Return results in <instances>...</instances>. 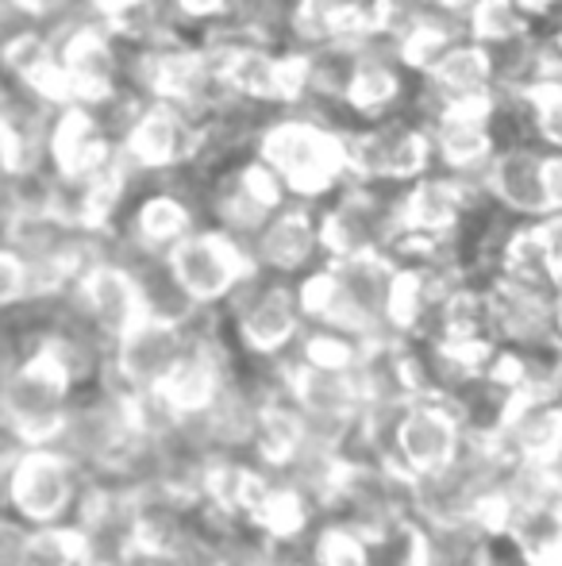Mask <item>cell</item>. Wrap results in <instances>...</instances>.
Returning <instances> with one entry per match:
<instances>
[{
	"label": "cell",
	"mask_w": 562,
	"mask_h": 566,
	"mask_svg": "<svg viewBox=\"0 0 562 566\" xmlns=\"http://www.w3.org/2000/svg\"><path fill=\"white\" fill-rule=\"evenodd\" d=\"M255 158L282 178L289 201L320 205L347 186L343 127L308 113L271 116L255 139Z\"/></svg>",
	"instance_id": "obj_1"
},
{
	"label": "cell",
	"mask_w": 562,
	"mask_h": 566,
	"mask_svg": "<svg viewBox=\"0 0 562 566\" xmlns=\"http://www.w3.org/2000/svg\"><path fill=\"white\" fill-rule=\"evenodd\" d=\"M227 316L240 336L243 350L255 358H282L305 336V308H300L297 285L271 277L263 270L247 277L227 297Z\"/></svg>",
	"instance_id": "obj_2"
},
{
	"label": "cell",
	"mask_w": 562,
	"mask_h": 566,
	"mask_svg": "<svg viewBox=\"0 0 562 566\" xmlns=\"http://www.w3.org/2000/svg\"><path fill=\"white\" fill-rule=\"evenodd\" d=\"M54 59L66 70L74 105L100 108L128 85V59L120 54V39L100 28L89 12H77L51 28Z\"/></svg>",
	"instance_id": "obj_3"
},
{
	"label": "cell",
	"mask_w": 562,
	"mask_h": 566,
	"mask_svg": "<svg viewBox=\"0 0 562 566\" xmlns=\"http://www.w3.org/2000/svg\"><path fill=\"white\" fill-rule=\"evenodd\" d=\"M170 277L197 308L227 305L235 290L255 274V259L243 243L216 228H197L166 254Z\"/></svg>",
	"instance_id": "obj_4"
},
{
	"label": "cell",
	"mask_w": 562,
	"mask_h": 566,
	"mask_svg": "<svg viewBox=\"0 0 562 566\" xmlns=\"http://www.w3.org/2000/svg\"><path fill=\"white\" fill-rule=\"evenodd\" d=\"M70 405H74V386L39 350L0 374V417L31 448H46L59 436Z\"/></svg>",
	"instance_id": "obj_5"
},
{
	"label": "cell",
	"mask_w": 562,
	"mask_h": 566,
	"mask_svg": "<svg viewBox=\"0 0 562 566\" xmlns=\"http://www.w3.org/2000/svg\"><path fill=\"white\" fill-rule=\"evenodd\" d=\"M85 485H89V478L54 448L23 451V459L4 474L8 509L23 524H35V528L62 524L66 516L74 521Z\"/></svg>",
	"instance_id": "obj_6"
},
{
	"label": "cell",
	"mask_w": 562,
	"mask_h": 566,
	"mask_svg": "<svg viewBox=\"0 0 562 566\" xmlns=\"http://www.w3.org/2000/svg\"><path fill=\"white\" fill-rule=\"evenodd\" d=\"M466 443V424L450 401L439 397H413L401 409L390 443V467L405 478L432 474L458 459Z\"/></svg>",
	"instance_id": "obj_7"
},
{
	"label": "cell",
	"mask_w": 562,
	"mask_h": 566,
	"mask_svg": "<svg viewBox=\"0 0 562 566\" xmlns=\"http://www.w3.org/2000/svg\"><path fill=\"white\" fill-rule=\"evenodd\" d=\"M185 355H189V336L181 332V324H166L147 316L128 336L113 343V358H108V370L100 378V386L120 397L155 394V389L166 386V378L178 370V363Z\"/></svg>",
	"instance_id": "obj_8"
},
{
	"label": "cell",
	"mask_w": 562,
	"mask_h": 566,
	"mask_svg": "<svg viewBox=\"0 0 562 566\" xmlns=\"http://www.w3.org/2000/svg\"><path fill=\"white\" fill-rule=\"evenodd\" d=\"M197 150H201V124L178 108L150 101L120 139L116 155L139 178H158V174H178L193 166Z\"/></svg>",
	"instance_id": "obj_9"
},
{
	"label": "cell",
	"mask_w": 562,
	"mask_h": 566,
	"mask_svg": "<svg viewBox=\"0 0 562 566\" xmlns=\"http://www.w3.org/2000/svg\"><path fill=\"white\" fill-rule=\"evenodd\" d=\"M543 155L540 143H501L494 163L486 166V197L494 209L512 217L517 224H540L555 217L543 189Z\"/></svg>",
	"instance_id": "obj_10"
},
{
	"label": "cell",
	"mask_w": 562,
	"mask_h": 566,
	"mask_svg": "<svg viewBox=\"0 0 562 566\" xmlns=\"http://www.w3.org/2000/svg\"><path fill=\"white\" fill-rule=\"evenodd\" d=\"M486 297H489V324H494L497 343H509L520 355L559 350L555 308H551L555 293L517 285V282H509V277H489Z\"/></svg>",
	"instance_id": "obj_11"
},
{
	"label": "cell",
	"mask_w": 562,
	"mask_h": 566,
	"mask_svg": "<svg viewBox=\"0 0 562 566\" xmlns=\"http://www.w3.org/2000/svg\"><path fill=\"white\" fill-rule=\"evenodd\" d=\"M120 143L105 132L97 113L85 105H66L54 113L51 139H46V166L54 178L89 181L116 163Z\"/></svg>",
	"instance_id": "obj_12"
},
{
	"label": "cell",
	"mask_w": 562,
	"mask_h": 566,
	"mask_svg": "<svg viewBox=\"0 0 562 566\" xmlns=\"http://www.w3.org/2000/svg\"><path fill=\"white\" fill-rule=\"evenodd\" d=\"M70 293H74L77 308L89 316V324L108 343L124 339L136 324L147 321V305H142V290L136 274L113 259L85 270Z\"/></svg>",
	"instance_id": "obj_13"
},
{
	"label": "cell",
	"mask_w": 562,
	"mask_h": 566,
	"mask_svg": "<svg viewBox=\"0 0 562 566\" xmlns=\"http://www.w3.org/2000/svg\"><path fill=\"white\" fill-rule=\"evenodd\" d=\"M409 101V70L397 62V51L385 43H374L359 54L351 70V82L343 90V108L354 124H382V119L401 116Z\"/></svg>",
	"instance_id": "obj_14"
},
{
	"label": "cell",
	"mask_w": 562,
	"mask_h": 566,
	"mask_svg": "<svg viewBox=\"0 0 562 566\" xmlns=\"http://www.w3.org/2000/svg\"><path fill=\"white\" fill-rule=\"evenodd\" d=\"M251 259L271 277L308 274V266H312L316 259H324L320 212H316L312 205L289 201L285 209L274 212V217L266 220V228L255 235Z\"/></svg>",
	"instance_id": "obj_15"
},
{
	"label": "cell",
	"mask_w": 562,
	"mask_h": 566,
	"mask_svg": "<svg viewBox=\"0 0 562 566\" xmlns=\"http://www.w3.org/2000/svg\"><path fill=\"white\" fill-rule=\"evenodd\" d=\"M494 440L509 459L548 467L562 448V397L517 394L505 409Z\"/></svg>",
	"instance_id": "obj_16"
},
{
	"label": "cell",
	"mask_w": 562,
	"mask_h": 566,
	"mask_svg": "<svg viewBox=\"0 0 562 566\" xmlns=\"http://www.w3.org/2000/svg\"><path fill=\"white\" fill-rule=\"evenodd\" d=\"M113 231H120L124 239H131V243L142 247L147 254L166 259L189 231H197V205L185 189L155 186L150 193L136 197L131 217L124 220V228H113Z\"/></svg>",
	"instance_id": "obj_17"
},
{
	"label": "cell",
	"mask_w": 562,
	"mask_h": 566,
	"mask_svg": "<svg viewBox=\"0 0 562 566\" xmlns=\"http://www.w3.org/2000/svg\"><path fill=\"white\" fill-rule=\"evenodd\" d=\"M532 23L528 15L517 8V0H474L466 8V39L486 51H497V46H509L517 39L532 35Z\"/></svg>",
	"instance_id": "obj_18"
},
{
	"label": "cell",
	"mask_w": 562,
	"mask_h": 566,
	"mask_svg": "<svg viewBox=\"0 0 562 566\" xmlns=\"http://www.w3.org/2000/svg\"><path fill=\"white\" fill-rule=\"evenodd\" d=\"M435 8L427 0H370V20H374V35L385 46H397L432 20Z\"/></svg>",
	"instance_id": "obj_19"
},
{
	"label": "cell",
	"mask_w": 562,
	"mask_h": 566,
	"mask_svg": "<svg viewBox=\"0 0 562 566\" xmlns=\"http://www.w3.org/2000/svg\"><path fill=\"white\" fill-rule=\"evenodd\" d=\"M28 566H85L82 536L74 524H43L31 528Z\"/></svg>",
	"instance_id": "obj_20"
},
{
	"label": "cell",
	"mask_w": 562,
	"mask_h": 566,
	"mask_svg": "<svg viewBox=\"0 0 562 566\" xmlns=\"http://www.w3.org/2000/svg\"><path fill=\"white\" fill-rule=\"evenodd\" d=\"M31 301V277H28V262L12 251V247L0 243V316L15 313L20 305Z\"/></svg>",
	"instance_id": "obj_21"
},
{
	"label": "cell",
	"mask_w": 562,
	"mask_h": 566,
	"mask_svg": "<svg viewBox=\"0 0 562 566\" xmlns=\"http://www.w3.org/2000/svg\"><path fill=\"white\" fill-rule=\"evenodd\" d=\"M12 8L20 12L23 23H35V28H59L62 20L85 12L82 0H12Z\"/></svg>",
	"instance_id": "obj_22"
},
{
	"label": "cell",
	"mask_w": 562,
	"mask_h": 566,
	"mask_svg": "<svg viewBox=\"0 0 562 566\" xmlns=\"http://www.w3.org/2000/svg\"><path fill=\"white\" fill-rule=\"evenodd\" d=\"M31 528L20 516L0 513V566H28Z\"/></svg>",
	"instance_id": "obj_23"
},
{
	"label": "cell",
	"mask_w": 562,
	"mask_h": 566,
	"mask_svg": "<svg viewBox=\"0 0 562 566\" xmlns=\"http://www.w3.org/2000/svg\"><path fill=\"white\" fill-rule=\"evenodd\" d=\"M178 23H197V28H212V23H224L232 12V0H170Z\"/></svg>",
	"instance_id": "obj_24"
},
{
	"label": "cell",
	"mask_w": 562,
	"mask_h": 566,
	"mask_svg": "<svg viewBox=\"0 0 562 566\" xmlns=\"http://www.w3.org/2000/svg\"><path fill=\"white\" fill-rule=\"evenodd\" d=\"M23 451H31V443L23 440V436L15 432V428L8 424L4 417H0V478H4L8 470H12L15 462L23 459Z\"/></svg>",
	"instance_id": "obj_25"
},
{
	"label": "cell",
	"mask_w": 562,
	"mask_h": 566,
	"mask_svg": "<svg viewBox=\"0 0 562 566\" xmlns=\"http://www.w3.org/2000/svg\"><path fill=\"white\" fill-rule=\"evenodd\" d=\"M543 189H548L551 212H562V150H548L543 155Z\"/></svg>",
	"instance_id": "obj_26"
},
{
	"label": "cell",
	"mask_w": 562,
	"mask_h": 566,
	"mask_svg": "<svg viewBox=\"0 0 562 566\" xmlns=\"http://www.w3.org/2000/svg\"><path fill=\"white\" fill-rule=\"evenodd\" d=\"M548 478H551V485H555L559 497H562V448L555 451V459L548 462Z\"/></svg>",
	"instance_id": "obj_27"
},
{
	"label": "cell",
	"mask_w": 562,
	"mask_h": 566,
	"mask_svg": "<svg viewBox=\"0 0 562 566\" xmlns=\"http://www.w3.org/2000/svg\"><path fill=\"white\" fill-rule=\"evenodd\" d=\"M551 43H555V51L562 54V23H559V28H555V31H551Z\"/></svg>",
	"instance_id": "obj_28"
},
{
	"label": "cell",
	"mask_w": 562,
	"mask_h": 566,
	"mask_svg": "<svg viewBox=\"0 0 562 566\" xmlns=\"http://www.w3.org/2000/svg\"><path fill=\"white\" fill-rule=\"evenodd\" d=\"M0 181H4V166H0Z\"/></svg>",
	"instance_id": "obj_29"
}]
</instances>
